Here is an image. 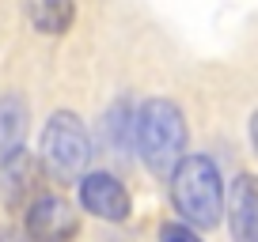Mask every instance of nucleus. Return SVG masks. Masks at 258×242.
Wrapping results in <instances>:
<instances>
[{
	"mask_svg": "<svg viewBox=\"0 0 258 242\" xmlns=\"http://www.w3.org/2000/svg\"><path fill=\"white\" fill-rule=\"evenodd\" d=\"M137 155L160 178H171L186 159V117L171 98H148L137 106Z\"/></svg>",
	"mask_w": 258,
	"mask_h": 242,
	"instance_id": "obj_1",
	"label": "nucleus"
},
{
	"mask_svg": "<svg viewBox=\"0 0 258 242\" xmlns=\"http://www.w3.org/2000/svg\"><path fill=\"white\" fill-rule=\"evenodd\" d=\"M171 204L190 227H217L224 212V182L209 155L190 152L171 174Z\"/></svg>",
	"mask_w": 258,
	"mask_h": 242,
	"instance_id": "obj_2",
	"label": "nucleus"
},
{
	"mask_svg": "<svg viewBox=\"0 0 258 242\" xmlns=\"http://www.w3.org/2000/svg\"><path fill=\"white\" fill-rule=\"evenodd\" d=\"M38 159L57 182H73V178L84 174V167L91 159V137L76 113L61 110L46 121L42 140H38Z\"/></svg>",
	"mask_w": 258,
	"mask_h": 242,
	"instance_id": "obj_3",
	"label": "nucleus"
},
{
	"mask_svg": "<svg viewBox=\"0 0 258 242\" xmlns=\"http://www.w3.org/2000/svg\"><path fill=\"white\" fill-rule=\"evenodd\" d=\"M80 231L73 204L57 193H42L27 204V234L31 242H73V234Z\"/></svg>",
	"mask_w": 258,
	"mask_h": 242,
	"instance_id": "obj_4",
	"label": "nucleus"
},
{
	"mask_svg": "<svg viewBox=\"0 0 258 242\" xmlns=\"http://www.w3.org/2000/svg\"><path fill=\"white\" fill-rule=\"evenodd\" d=\"M80 204H84V212L106 219V223L129 219V208H133L129 189L114 174H106V170H91V174L80 178Z\"/></svg>",
	"mask_w": 258,
	"mask_h": 242,
	"instance_id": "obj_5",
	"label": "nucleus"
},
{
	"mask_svg": "<svg viewBox=\"0 0 258 242\" xmlns=\"http://www.w3.org/2000/svg\"><path fill=\"white\" fill-rule=\"evenodd\" d=\"M228 231L235 242H258V178L239 174L228 189Z\"/></svg>",
	"mask_w": 258,
	"mask_h": 242,
	"instance_id": "obj_6",
	"label": "nucleus"
},
{
	"mask_svg": "<svg viewBox=\"0 0 258 242\" xmlns=\"http://www.w3.org/2000/svg\"><path fill=\"white\" fill-rule=\"evenodd\" d=\"M42 159H34L31 152H16L12 159H4V193L8 204H31L34 197H42Z\"/></svg>",
	"mask_w": 258,
	"mask_h": 242,
	"instance_id": "obj_7",
	"label": "nucleus"
},
{
	"mask_svg": "<svg viewBox=\"0 0 258 242\" xmlns=\"http://www.w3.org/2000/svg\"><path fill=\"white\" fill-rule=\"evenodd\" d=\"M23 137H27V102L19 95H4L0 98V155L12 159L16 152H23Z\"/></svg>",
	"mask_w": 258,
	"mask_h": 242,
	"instance_id": "obj_8",
	"label": "nucleus"
},
{
	"mask_svg": "<svg viewBox=\"0 0 258 242\" xmlns=\"http://www.w3.org/2000/svg\"><path fill=\"white\" fill-rule=\"evenodd\" d=\"M27 19L42 34H64L76 19L73 0H27Z\"/></svg>",
	"mask_w": 258,
	"mask_h": 242,
	"instance_id": "obj_9",
	"label": "nucleus"
},
{
	"mask_svg": "<svg viewBox=\"0 0 258 242\" xmlns=\"http://www.w3.org/2000/svg\"><path fill=\"white\" fill-rule=\"evenodd\" d=\"M160 242H202L194 234L190 223H163L160 227Z\"/></svg>",
	"mask_w": 258,
	"mask_h": 242,
	"instance_id": "obj_10",
	"label": "nucleus"
},
{
	"mask_svg": "<svg viewBox=\"0 0 258 242\" xmlns=\"http://www.w3.org/2000/svg\"><path fill=\"white\" fill-rule=\"evenodd\" d=\"M250 144H254V152H258V110H254V117H250Z\"/></svg>",
	"mask_w": 258,
	"mask_h": 242,
	"instance_id": "obj_11",
	"label": "nucleus"
}]
</instances>
